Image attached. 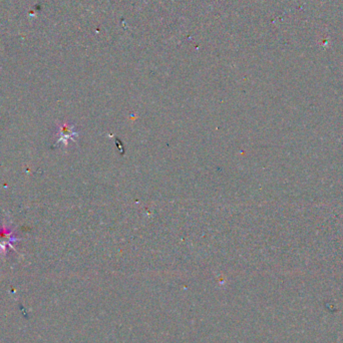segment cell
<instances>
[{
	"instance_id": "6da1fadb",
	"label": "cell",
	"mask_w": 343,
	"mask_h": 343,
	"mask_svg": "<svg viewBox=\"0 0 343 343\" xmlns=\"http://www.w3.org/2000/svg\"><path fill=\"white\" fill-rule=\"evenodd\" d=\"M17 241H20V239L13 236V231L8 227L3 226L2 230L0 231V250L3 251L4 253L7 246L12 247L11 243Z\"/></svg>"
},
{
	"instance_id": "7a4b0ae2",
	"label": "cell",
	"mask_w": 343,
	"mask_h": 343,
	"mask_svg": "<svg viewBox=\"0 0 343 343\" xmlns=\"http://www.w3.org/2000/svg\"><path fill=\"white\" fill-rule=\"evenodd\" d=\"M76 136L77 133L74 131V126L67 123H61L59 128V140L57 142H63L66 146L67 141L69 139L72 140Z\"/></svg>"
}]
</instances>
